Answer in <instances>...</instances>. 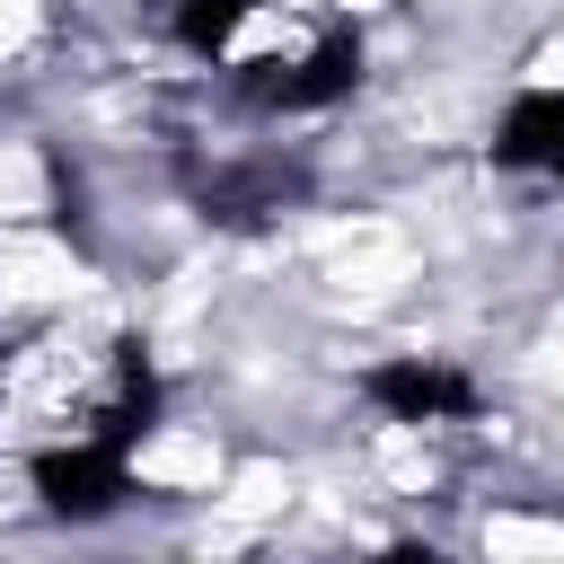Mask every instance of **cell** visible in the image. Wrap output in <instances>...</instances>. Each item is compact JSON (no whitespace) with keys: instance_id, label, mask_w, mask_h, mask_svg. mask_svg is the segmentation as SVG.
<instances>
[{"instance_id":"cell-1","label":"cell","mask_w":564,"mask_h":564,"mask_svg":"<svg viewBox=\"0 0 564 564\" xmlns=\"http://www.w3.org/2000/svg\"><path fill=\"white\" fill-rule=\"evenodd\" d=\"M26 485H35V502H44L53 520L88 529V520H115V511L132 502V449L88 441V432H62V441H44V449L26 458Z\"/></svg>"},{"instance_id":"cell-2","label":"cell","mask_w":564,"mask_h":564,"mask_svg":"<svg viewBox=\"0 0 564 564\" xmlns=\"http://www.w3.org/2000/svg\"><path fill=\"white\" fill-rule=\"evenodd\" d=\"M352 88H361V35L352 26H326L291 62H247L238 70V97L264 106V115H317V106H344Z\"/></svg>"},{"instance_id":"cell-3","label":"cell","mask_w":564,"mask_h":564,"mask_svg":"<svg viewBox=\"0 0 564 564\" xmlns=\"http://www.w3.org/2000/svg\"><path fill=\"white\" fill-rule=\"evenodd\" d=\"M361 397H370L388 423H467V414L485 405V388H476L458 361H441V352H397V361L361 370Z\"/></svg>"},{"instance_id":"cell-4","label":"cell","mask_w":564,"mask_h":564,"mask_svg":"<svg viewBox=\"0 0 564 564\" xmlns=\"http://www.w3.org/2000/svg\"><path fill=\"white\" fill-rule=\"evenodd\" d=\"M494 167H520V176L564 185V88H529V97L502 106V123H494Z\"/></svg>"},{"instance_id":"cell-5","label":"cell","mask_w":564,"mask_h":564,"mask_svg":"<svg viewBox=\"0 0 564 564\" xmlns=\"http://www.w3.org/2000/svg\"><path fill=\"white\" fill-rule=\"evenodd\" d=\"M291 194H300V176H291L282 159H247V167H220V176L203 185V220H220V229H264V220H282Z\"/></svg>"},{"instance_id":"cell-6","label":"cell","mask_w":564,"mask_h":564,"mask_svg":"<svg viewBox=\"0 0 564 564\" xmlns=\"http://www.w3.org/2000/svg\"><path fill=\"white\" fill-rule=\"evenodd\" d=\"M150 18L167 26V44H185L194 62H220L238 44V26L256 18V0H150Z\"/></svg>"},{"instance_id":"cell-7","label":"cell","mask_w":564,"mask_h":564,"mask_svg":"<svg viewBox=\"0 0 564 564\" xmlns=\"http://www.w3.org/2000/svg\"><path fill=\"white\" fill-rule=\"evenodd\" d=\"M379 564H458V555H441V546H423V538H397V546H379Z\"/></svg>"},{"instance_id":"cell-8","label":"cell","mask_w":564,"mask_h":564,"mask_svg":"<svg viewBox=\"0 0 564 564\" xmlns=\"http://www.w3.org/2000/svg\"><path fill=\"white\" fill-rule=\"evenodd\" d=\"M9 379H18V352L0 344V405H9Z\"/></svg>"}]
</instances>
